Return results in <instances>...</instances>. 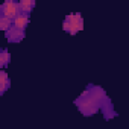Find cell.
Listing matches in <instances>:
<instances>
[{
	"label": "cell",
	"instance_id": "1",
	"mask_svg": "<svg viewBox=\"0 0 129 129\" xmlns=\"http://www.w3.org/2000/svg\"><path fill=\"white\" fill-rule=\"evenodd\" d=\"M97 93H100V90L93 88V96H88V93H85L78 100V105H79V108H81V111L84 114L90 115V114H93V112L97 111L99 102H100V99H103V97H97Z\"/></svg>",
	"mask_w": 129,
	"mask_h": 129
},
{
	"label": "cell",
	"instance_id": "2",
	"mask_svg": "<svg viewBox=\"0 0 129 129\" xmlns=\"http://www.w3.org/2000/svg\"><path fill=\"white\" fill-rule=\"evenodd\" d=\"M64 30H67L69 34L75 35L76 32L82 30L84 29V18L81 14H70L66 17V20H64V24H62Z\"/></svg>",
	"mask_w": 129,
	"mask_h": 129
},
{
	"label": "cell",
	"instance_id": "3",
	"mask_svg": "<svg viewBox=\"0 0 129 129\" xmlns=\"http://www.w3.org/2000/svg\"><path fill=\"white\" fill-rule=\"evenodd\" d=\"M20 3H15V2H5L3 6H2V17H6V18H11L14 20L15 17L20 15Z\"/></svg>",
	"mask_w": 129,
	"mask_h": 129
},
{
	"label": "cell",
	"instance_id": "4",
	"mask_svg": "<svg viewBox=\"0 0 129 129\" xmlns=\"http://www.w3.org/2000/svg\"><path fill=\"white\" fill-rule=\"evenodd\" d=\"M6 37H8V40H9V41H20V40L24 37V30H21V29H17L15 26H12V27L8 30Z\"/></svg>",
	"mask_w": 129,
	"mask_h": 129
},
{
	"label": "cell",
	"instance_id": "5",
	"mask_svg": "<svg viewBox=\"0 0 129 129\" xmlns=\"http://www.w3.org/2000/svg\"><path fill=\"white\" fill-rule=\"evenodd\" d=\"M29 23V17L27 15H24V14H20L18 17H15L14 18V26L17 27V29H21V30H24V27H26V24Z\"/></svg>",
	"mask_w": 129,
	"mask_h": 129
},
{
	"label": "cell",
	"instance_id": "6",
	"mask_svg": "<svg viewBox=\"0 0 129 129\" xmlns=\"http://www.w3.org/2000/svg\"><path fill=\"white\" fill-rule=\"evenodd\" d=\"M0 93H3L8 87H9V79H8V75L5 73V72H2L0 73Z\"/></svg>",
	"mask_w": 129,
	"mask_h": 129
},
{
	"label": "cell",
	"instance_id": "7",
	"mask_svg": "<svg viewBox=\"0 0 129 129\" xmlns=\"http://www.w3.org/2000/svg\"><path fill=\"white\" fill-rule=\"evenodd\" d=\"M12 26H14V20L6 18V17H2V18H0V27H2L3 30H9Z\"/></svg>",
	"mask_w": 129,
	"mask_h": 129
},
{
	"label": "cell",
	"instance_id": "8",
	"mask_svg": "<svg viewBox=\"0 0 129 129\" xmlns=\"http://www.w3.org/2000/svg\"><path fill=\"white\" fill-rule=\"evenodd\" d=\"M20 8L23 12H30V9L34 8V2H30V0H23V2H20Z\"/></svg>",
	"mask_w": 129,
	"mask_h": 129
},
{
	"label": "cell",
	"instance_id": "9",
	"mask_svg": "<svg viewBox=\"0 0 129 129\" xmlns=\"http://www.w3.org/2000/svg\"><path fill=\"white\" fill-rule=\"evenodd\" d=\"M0 56H2V59H0V61H2V66H6L8 61H9V53L6 50H3L2 53H0Z\"/></svg>",
	"mask_w": 129,
	"mask_h": 129
}]
</instances>
